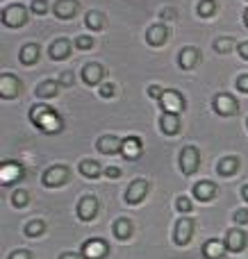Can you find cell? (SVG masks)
Masks as SVG:
<instances>
[{
    "label": "cell",
    "instance_id": "1",
    "mask_svg": "<svg viewBox=\"0 0 248 259\" xmlns=\"http://www.w3.org/2000/svg\"><path fill=\"white\" fill-rule=\"evenodd\" d=\"M30 121H32V125H34L36 130H41L44 134H57L59 130L64 127V121L57 114V109L48 107V105H44V103L32 105Z\"/></svg>",
    "mask_w": 248,
    "mask_h": 259
},
{
    "label": "cell",
    "instance_id": "2",
    "mask_svg": "<svg viewBox=\"0 0 248 259\" xmlns=\"http://www.w3.org/2000/svg\"><path fill=\"white\" fill-rule=\"evenodd\" d=\"M200 166V152L196 146H185L180 150V170L185 175H194Z\"/></svg>",
    "mask_w": 248,
    "mask_h": 259
},
{
    "label": "cell",
    "instance_id": "3",
    "mask_svg": "<svg viewBox=\"0 0 248 259\" xmlns=\"http://www.w3.org/2000/svg\"><path fill=\"white\" fill-rule=\"evenodd\" d=\"M159 105H162V112L167 114H180L185 109V98L178 89H167L159 98Z\"/></svg>",
    "mask_w": 248,
    "mask_h": 259
},
{
    "label": "cell",
    "instance_id": "4",
    "mask_svg": "<svg viewBox=\"0 0 248 259\" xmlns=\"http://www.w3.org/2000/svg\"><path fill=\"white\" fill-rule=\"evenodd\" d=\"M194 221L187 219V216H182V219L176 221V228H173V241L178 243V246H187V243L191 241V237H194Z\"/></svg>",
    "mask_w": 248,
    "mask_h": 259
},
{
    "label": "cell",
    "instance_id": "5",
    "mask_svg": "<svg viewBox=\"0 0 248 259\" xmlns=\"http://www.w3.org/2000/svg\"><path fill=\"white\" fill-rule=\"evenodd\" d=\"M27 21V9L23 5H9L3 9V23L7 27H23Z\"/></svg>",
    "mask_w": 248,
    "mask_h": 259
},
{
    "label": "cell",
    "instance_id": "6",
    "mask_svg": "<svg viewBox=\"0 0 248 259\" xmlns=\"http://www.w3.org/2000/svg\"><path fill=\"white\" fill-rule=\"evenodd\" d=\"M109 252V243L103 239H89L82 243V252L80 255L85 259H105Z\"/></svg>",
    "mask_w": 248,
    "mask_h": 259
},
{
    "label": "cell",
    "instance_id": "7",
    "mask_svg": "<svg viewBox=\"0 0 248 259\" xmlns=\"http://www.w3.org/2000/svg\"><path fill=\"white\" fill-rule=\"evenodd\" d=\"M237 109H239V103H237L235 96H230V94L214 96V112H217L219 116H235Z\"/></svg>",
    "mask_w": 248,
    "mask_h": 259
},
{
    "label": "cell",
    "instance_id": "8",
    "mask_svg": "<svg viewBox=\"0 0 248 259\" xmlns=\"http://www.w3.org/2000/svg\"><path fill=\"white\" fill-rule=\"evenodd\" d=\"M98 209H100L98 200H96L94 196H85V198H80V200H77L75 214H77V219L85 221V223H87V221H94V219H96Z\"/></svg>",
    "mask_w": 248,
    "mask_h": 259
},
{
    "label": "cell",
    "instance_id": "9",
    "mask_svg": "<svg viewBox=\"0 0 248 259\" xmlns=\"http://www.w3.org/2000/svg\"><path fill=\"white\" fill-rule=\"evenodd\" d=\"M148 196V182L146 180H132L126 189V202L128 205H139Z\"/></svg>",
    "mask_w": 248,
    "mask_h": 259
},
{
    "label": "cell",
    "instance_id": "10",
    "mask_svg": "<svg viewBox=\"0 0 248 259\" xmlns=\"http://www.w3.org/2000/svg\"><path fill=\"white\" fill-rule=\"evenodd\" d=\"M18 94H21L18 77L14 73H3L0 75V96H3V100H14Z\"/></svg>",
    "mask_w": 248,
    "mask_h": 259
},
{
    "label": "cell",
    "instance_id": "11",
    "mask_svg": "<svg viewBox=\"0 0 248 259\" xmlns=\"http://www.w3.org/2000/svg\"><path fill=\"white\" fill-rule=\"evenodd\" d=\"M23 166L18 164V161H3V166H0V182L5 184V187H9V184H16L18 180L23 178Z\"/></svg>",
    "mask_w": 248,
    "mask_h": 259
},
{
    "label": "cell",
    "instance_id": "12",
    "mask_svg": "<svg viewBox=\"0 0 248 259\" xmlns=\"http://www.w3.org/2000/svg\"><path fill=\"white\" fill-rule=\"evenodd\" d=\"M66 180H68V168L62 166V164H57V166H50V168L46 170L44 178H41V182H44L46 187L55 189V187H62Z\"/></svg>",
    "mask_w": 248,
    "mask_h": 259
},
{
    "label": "cell",
    "instance_id": "13",
    "mask_svg": "<svg viewBox=\"0 0 248 259\" xmlns=\"http://www.w3.org/2000/svg\"><path fill=\"white\" fill-rule=\"evenodd\" d=\"M226 248L230 252H241L246 248V243H248V237H246V232H241L239 228H232V230H228L226 232Z\"/></svg>",
    "mask_w": 248,
    "mask_h": 259
},
{
    "label": "cell",
    "instance_id": "14",
    "mask_svg": "<svg viewBox=\"0 0 248 259\" xmlns=\"http://www.w3.org/2000/svg\"><path fill=\"white\" fill-rule=\"evenodd\" d=\"M200 62V50L194 48V46H187V48L180 50V55H178V64H180L182 71H191V68H196Z\"/></svg>",
    "mask_w": 248,
    "mask_h": 259
},
{
    "label": "cell",
    "instance_id": "15",
    "mask_svg": "<svg viewBox=\"0 0 248 259\" xmlns=\"http://www.w3.org/2000/svg\"><path fill=\"white\" fill-rule=\"evenodd\" d=\"M121 155L126 159H139L144 155V141L139 137H126L121 146Z\"/></svg>",
    "mask_w": 248,
    "mask_h": 259
},
{
    "label": "cell",
    "instance_id": "16",
    "mask_svg": "<svg viewBox=\"0 0 248 259\" xmlns=\"http://www.w3.org/2000/svg\"><path fill=\"white\" fill-rule=\"evenodd\" d=\"M169 39V27L167 23H155V25L148 27V32H146V41H148V46H164Z\"/></svg>",
    "mask_w": 248,
    "mask_h": 259
},
{
    "label": "cell",
    "instance_id": "17",
    "mask_svg": "<svg viewBox=\"0 0 248 259\" xmlns=\"http://www.w3.org/2000/svg\"><path fill=\"white\" fill-rule=\"evenodd\" d=\"M217 193H219L217 184L210 182V180H200L198 184H194V198H196V200H200V202L214 200V198H217Z\"/></svg>",
    "mask_w": 248,
    "mask_h": 259
},
{
    "label": "cell",
    "instance_id": "18",
    "mask_svg": "<svg viewBox=\"0 0 248 259\" xmlns=\"http://www.w3.org/2000/svg\"><path fill=\"white\" fill-rule=\"evenodd\" d=\"M77 9H80V3H77V0H57V3L53 5L55 16L62 18V21H68V18H73L77 14Z\"/></svg>",
    "mask_w": 248,
    "mask_h": 259
},
{
    "label": "cell",
    "instance_id": "19",
    "mask_svg": "<svg viewBox=\"0 0 248 259\" xmlns=\"http://www.w3.org/2000/svg\"><path fill=\"white\" fill-rule=\"evenodd\" d=\"M121 146L123 141H118V137H114V134H105L96 141V150H100L103 155H116V152H121Z\"/></svg>",
    "mask_w": 248,
    "mask_h": 259
},
{
    "label": "cell",
    "instance_id": "20",
    "mask_svg": "<svg viewBox=\"0 0 248 259\" xmlns=\"http://www.w3.org/2000/svg\"><path fill=\"white\" fill-rule=\"evenodd\" d=\"M103 77H105V68L100 66V64H96V62L87 64V66L82 68V80H85L89 87L100 84V82H103Z\"/></svg>",
    "mask_w": 248,
    "mask_h": 259
},
{
    "label": "cell",
    "instance_id": "21",
    "mask_svg": "<svg viewBox=\"0 0 248 259\" xmlns=\"http://www.w3.org/2000/svg\"><path fill=\"white\" fill-rule=\"evenodd\" d=\"M159 130H162L164 134H169V137H176V134L180 132V116L164 112L162 116H159Z\"/></svg>",
    "mask_w": 248,
    "mask_h": 259
},
{
    "label": "cell",
    "instance_id": "22",
    "mask_svg": "<svg viewBox=\"0 0 248 259\" xmlns=\"http://www.w3.org/2000/svg\"><path fill=\"white\" fill-rule=\"evenodd\" d=\"M226 241H219V239H210L203 243V257L205 259H221L226 252Z\"/></svg>",
    "mask_w": 248,
    "mask_h": 259
},
{
    "label": "cell",
    "instance_id": "23",
    "mask_svg": "<svg viewBox=\"0 0 248 259\" xmlns=\"http://www.w3.org/2000/svg\"><path fill=\"white\" fill-rule=\"evenodd\" d=\"M112 232L116 239H121V241H128V239L132 237V232H135V225H132L130 219H116L112 225Z\"/></svg>",
    "mask_w": 248,
    "mask_h": 259
},
{
    "label": "cell",
    "instance_id": "24",
    "mask_svg": "<svg viewBox=\"0 0 248 259\" xmlns=\"http://www.w3.org/2000/svg\"><path fill=\"white\" fill-rule=\"evenodd\" d=\"M50 57L57 59V62H62V59H66L68 55H71V44H68V39H55L53 44H50Z\"/></svg>",
    "mask_w": 248,
    "mask_h": 259
},
{
    "label": "cell",
    "instance_id": "25",
    "mask_svg": "<svg viewBox=\"0 0 248 259\" xmlns=\"http://www.w3.org/2000/svg\"><path fill=\"white\" fill-rule=\"evenodd\" d=\"M39 46L36 44H25L21 48V55H18V57H21V64L23 66H32V64H36L39 62Z\"/></svg>",
    "mask_w": 248,
    "mask_h": 259
},
{
    "label": "cell",
    "instance_id": "26",
    "mask_svg": "<svg viewBox=\"0 0 248 259\" xmlns=\"http://www.w3.org/2000/svg\"><path fill=\"white\" fill-rule=\"evenodd\" d=\"M217 170L221 178H230V175H235L237 170H239V159H237V157H223V159L219 161Z\"/></svg>",
    "mask_w": 248,
    "mask_h": 259
},
{
    "label": "cell",
    "instance_id": "27",
    "mask_svg": "<svg viewBox=\"0 0 248 259\" xmlns=\"http://www.w3.org/2000/svg\"><path fill=\"white\" fill-rule=\"evenodd\" d=\"M59 94V82L57 80H46L36 87V96L41 100H48V98H55Z\"/></svg>",
    "mask_w": 248,
    "mask_h": 259
},
{
    "label": "cell",
    "instance_id": "28",
    "mask_svg": "<svg viewBox=\"0 0 248 259\" xmlns=\"http://www.w3.org/2000/svg\"><path fill=\"white\" fill-rule=\"evenodd\" d=\"M85 25L89 27V30H94V32L103 30V27H105V14H103V12H96V9L87 12V16H85Z\"/></svg>",
    "mask_w": 248,
    "mask_h": 259
},
{
    "label": "cell",
    "instance_id": "29",
    "mask_svg": "<svg viewBox=\"0 0 248 259\" xmlns=\"http://www.w3.org/2000/svg\"><path fill=\"white\" fill-rule=\"evenodd\" d=\"M77 168H80V173L85 175V178H89V180H94V178H98L100 175V164L98 161H94V159H82Z\"/></svg>",
    "mask_w": 248,
    "mask_h": 259
},
{
    "label": "cell",
    "instance_id": "30",
    "mask_svg": "<svg viewBox=\"0 0 248 259\" xmlns=\"http://www.w3.org/2000/svg\"><path fill=\"white\" fill-rule=\"evenodd\" d=\"M196 12H198L200 18H212L217 14V0H198Z\"/></svg>",
    "mask_w": 248,
    "mask_h": 259
},
{
    "label": "cell",
    "instance_id": "31",
    "mask_svg": "<svg viewBox=\"0 0 248 259\" xmlns=\"http://www.w3.org/2000/svg\"><path fill=\"white\" fill-rule=\"evenodd\" d=\"M237 46H235V39H232V36H219V39L214 41V50H217L219 55H228Z\"/></svg>",
    "mask_w": 248,
    "mask_h": 259
},
{
    "label": "cell",
    "instance_id": "32",
    "mask_svg": "<svg viewBox=\"0 0 248 259\" xmlns=\"http://www.w3.org/2000/svg\"><path fill=\"white\" fill-rule=\"evenodd\" d=\"M27 202H30V193H27L25 189H16V191L12 193V205L16 207V209H21V207H25Z\"/></svg>",
    "mask_w": 248,
    "mask_h": 259
},
{
    "label": "cell",
    "instance_id": "33",
    "mask_svg": "<svg viewBox=\"0 0 248 259\" xmlns=\"http://www.w3.org/2000/svg\"><path fill=\"white\" fill-rule=\"evenodd\" d=\"M44 232H46V223H44V221H39V219L30 221V223L25 225V234H27V237H41Z\"/></svg>",
    "mask_w": 248,
    "mask_h": 259
},
{
    "label": "cell",
    "instance_id": "34",
    "mask_svg": "<svg viewBox=\"0 0 248 259\" xmlns=\"http://www.w3.org/2000/svg\"><path fill=\"white\" fill-rule=\"evenodd\" d=\"M30 9H32V14H36V16H46V14H48V3H46V0H32Z\"/></svg>",
    "mask_w": 248,
    "mask_h": 259
},
{
    "label": "cell",
    "instance_id": "35",
    "mask_svg": "<svg viewBox=\"0 0 248 259\" xmlns=\"http://www.w3.org/2000/svg\"><path fill=\"white\" fill-rule=\"evenodd\" d=\"M75 48L77 50H91V48H94V39H91L89 34L77 36V39H75Z\"/></svg>",
    "mask_w": 248,
    "mask_h": 259
},
{
    "label": "cell",
    "instance_id": "36",
    "mask_svg": "<svg viewBox=\"0 0 248 259\" xmlns=\"http://www.w3.org/2000/svg\"><path fill=\"white\" fill-rule=\"evenodd\" d=\"M191 207H194V202H191L187 196L176 198V209H178V211H182V214H187V211H191Z\"/></svg>",
    "mask_w": 248,
    "mask_h": 259
},
{
    "label": "cell",
    "instance_id": "37",
    "mask_svg": "<svg viewBox=\"0 0 248 259\" xmlns=\"http://www.w3.org/2000/svg\"><path fill=\"white\" fill-rule=\"evenodd\" d=\"M103 98H112L114 94H116V87L112 84V82H105V84H100V91H98Z\"/></svg>",
    "mask_w": 248,
    "mask_h": 259
},
{
    "label": "cell",
    "instance_id": "38",
    "mask_svg": "<svg viewBox=\"0 0 248 259\" xmlns=\"http://www.w3.org/2000/svg\"><path fill=\"white\" fill-rule=\"evenodd\" d=\"M232 221H235L237 225H248V209H237L235 211V216H232Z\"/></svg>",
    "mask_w": 248,
    "mask_h": 259
},
{
    "label": "cell",
    "instance_id": "39",
    "mask_svg": "<svg viewBox=\"0 0 248 259\" xmlns=\"http://www.w3.org/2000/svg\"><path fill=\"white\" fill-rule=\"evenodd\" d=\"M159 18H162V21H176V18H178V12H176L173 7H164L162 14H159Z\"/></svg>",
    "mask_w": 248,
    "mask_h": 259
},
{
    "label": "cell",
    "instance_id": "40",
    "mask_svg": "<svg viewBox=\"0 0 248 259\" xmlns=\"http://www.w3.org/2000/svg\"><path fill=\"white\" fill-rule=\"evenodd\" d=\"M57 82H59V87H71V84H73V73H71V71L59 73Z\"/></svg>",
    "mask_w": 248,
    "mask_h": 259
},
{
    "label": "cell",
    "instance_id": "41",
    "mask_svg": "<svg viewBox=\"0 0 248 259\" xmlns=\"http://www.w3.org/2000/svg\"><path fill=\"white\" fill-rule=\"evenodd\" d=\"M237 89H239L241 94H248V73L237 77Z\"/></svg>",
    "mask_w": 248,
    "mask_h": 259
},
{
    "label": "cell",
    "instance_id": "42",
    "mask_svg": "<svg viewBox=\"0 0 248 259\" xmlns=\"http://www.w3.org/2000/svg\"><path fill=\"white\" fill-rule=\"evenodd\" d=\"M162 94H164L162 87H157V84H150V87H148V96H150L153 100H159V98H162Z\"/></svg>",
    "mask_w": 248,
    "mask_h": 259
},
{
    "label": "cell",
    "instance_id": "43",
    "mask_svg": "<svg viewBox=\"0 0 248 259\" xmlns=\"http://www.w3.org/2000/svg\"><path fill=\"white\" fill-rule=\"evenodd\" d=\"M121 173H123V170L118 168V166H107V168H105V175H107V178H112V180L121 178Z\"/></svg>",
    "mask_w": 248,
    "mask_h": 259
},
{
    "label": "cell",
    "instance_id": "44",
    "mask_svg": "<svg viewBox=\"0 0 248 259\" xmlns=\"http://www.w3.org/2000/svg\"><path fill=\"white\" fill-rule=\"evenodd\" d=\"M7 259H32V252H27V250H14Z\"/></svg>",
    "mask_w": 248,
    "mask_h": 259
},
{
    "label": "cell",
    "instance_id": "45",
    "mask_svg": "<svg viewBox=\"0 0 248 259\" xmlns=\"http://www.w3.org/2000/svg\"><path fill=\"white\" fill-rule=\"evenodd\" d=\"M237 53H239V57L244 59V62H248V41H244V44L237 46Z\"/></svg>",
    "mask_w": 248,
    "mask_h": 259
},
{
    "label": "cell",
    "instance_id": "46",
    "mask_svg": "<svg viewBox=\"0 0 248 259\" xmlns=\"http://www.w3.org/2000/svg\"><path fill=\"white\" fill-rule=\"evenodd\" d=\"M59 259H85L82 255H77V252H62Z\"/></svg>",
    "mask_w": 248,
    "mask_h": 259
},
{
    "label": "cell",
    "instance_id": "47",
    "mask_svg": "<svg viewBox=\"0 0 248 259\" xmlns=\"http://www.w3.org/2000/svg\"><path fill=\"white\" fill-rule=\"evenodd\" d=\"M241 196H244V200L248 202V184H244V189H241Z\"/></svg>",
    "mask_w": 248,
    "mask_h": 259
},
{
    "label": "cell",
    "instance_id": "48",
    "mask_svg": "<svg viewBox=\"0 0 248 259\" xmlns=\"http://www.w3.org/2000/svg\"><path fill=\"white\" fill-rule=\"evenodd\" d=\"M241 18H244V25L248 27V9H244V14H241Z\"/></svg>",
    "mask_w": 248,
    "mask_h": 259
},
{
    "label": "cell",
    "instance_id": "49",
    "mask_svg": "<svg viewBox=\"0 0 248 259\" xmlns=\"http://www.w3.org/2000/svg\"><path fill=\"white\" fill-rule=\"evenodd\" d=\"M246 125H248V121H246Z\"/></svg>",
    "mask_w": 248,
    "mask_h": 259
}]
</instances>
